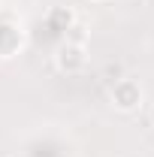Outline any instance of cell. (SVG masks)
I'll return each instance as SVG.
<instances>
[{
	"label": "cell",
	"instance_id": "obj_1",
	"mask_svg": "<svg viewBox=\"0 0 154 157\" xmlns=\"http://www.w3.org/2000/svg\"><path fill=\"white\" fill-rule=\"evenodd\" d=\"M112 103H115V109H121V112L139 109V106H142V85L133 82V78L115 82V88H112Z\"/></svg>",
	"mask_w": 154,
	"mask_h": 157
},
{
	"label": "cell",
	"instance_id": "obj_2",
	"mask_svg": "<svg viewBox=\"0 0 154 157\" xmlns=\"http://www.w3.org/2000/svg\"><path fill=\"white\" fill-rule=\"evenodd\" d=\"M55 63H58L60 73H82L88 63V48L79 42H64L55 55Z\"/></svg>",
	"mask_w": 154,
	"mask_h": 157
},
{
	"label": "cell",
	"instance_id": "obj_3",
	"mask_svg": "<svg viewBox=\"0 0 154 157\" xmlns=\"http://www.w3.org/2000/svg\"><path fill=\"white\" fill-rule=\"evenodd\" d=\"M48 24H52V30L67 33V30L76 24V15H73V9H70V6H55V9L48 12Z\"/></svg>",
	"mask_w": 154,
	"mask_h": 157
},
{
	"label": "cell",
	"instance_id": "obj_4",
	"mask_svg": "<svg viewBox=\"0 0 154 157\" xmlns=\"http://www.w3.org/2000/svg\"><path fill=\"white\" fill-rule=\"evenodd\" d=\"M18 48H21V33L15 27H0V55L9 58V55H15Z\"/></svg>",
	"mask_w": 154,
	"mask_h": 157
},
{
	"label": "cell",
	"instance_id": "obj_5",
	"mask_svg": "<svg viewBox=\"0 0 154 157\" xmlns=\"http://www.w3.org/2000/svg\"><path fill=\"white\" fill-rule=\"evenodd\" d=\"M85 36H88V33H85V27H82L79 21L67 30V42H79V45H85Z\"/></svg>",
	"mask_w": 154,
	"mask_h": 157
},
{
	"label": "cell",
	"instance_id": "obj_6",
	"mask_svg": "<svg viewBox=\"0 0 154 157\" xmlns=\"http://www.w3.org/2000/svg\"><path fill=\"white\" fill-rule=\"evenodd\" d=\"M91 3H103V0H91Z\"/></svg>",
	"mask_w": 154,
	"mask_h": 157
}]
</instances>
